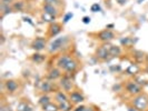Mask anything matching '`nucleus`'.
Instances as JSON below:
<instances>
[{
    "label": "nucleus",
    "instance_id": "1",
    "mask_svg": "<svg viewBox=\"0 0 148 111\" xmlns=\"http://www.w3.org/2000/svg\"><path fill=\"white\" fill-rule=\"evenodd\" d=\"M68 40H69L68 36H62V37H58L56 38V39H53L51 42L49 44V47H48L49 53H55V52H58L60 50H62L66 47Z\"/></svg>",
    "mask_w": 148,
    "mask_h": 111
},
{
    "label": "nucleus",
    "instance_id": "2",
    "mask_svg": "<svg viewBox=\"0 0 148 111\" xmlns=\"http://www.w3.org/2000/svg\"><path fill=\"white\" fill-rule=\"evenodd\" d=\"M133 106L136 110L147 111L148 109V96L145 93H140L138 96H135L133 99Z\"/></svg>",
    "mask_w": 148,
    "mask_h": 111
},
{
    "label": "nucleus",
    "instance_id": "3",
    "mask_svg": "<svg viewBox=\"0 0 148 111\" xmlns=\"http://www.w3.org/2000/svg\"><path fill=\"white\" fill-rule=\"evenodd\" d=\"M59 86L62 89V91H65L67 93H70L74 90V80L71 79V77L68 74H65L61 76L59 79Z\"/></svg>",
    "mask_w": 148,
    "mask_h": 111
},
{
    "label": "nucleus",
    "instance_id": "4",
    "mask_svg": "<svg viewBox=\"0 0 148 111\" xmlns=\"http://www.w3.org/2000/svg\"><path fill=\"white\" fill-rule=\"evenodd\" d=\"M125 89H126V91L129 95H132V96H134V97L143 93L141 84L139 82L135 81V80H129V81H127L126 84H125Z\"/></svg>",
    "mask_w": 148,
    "mask_h": 111
},
{
    "label": "nucleus",
    "instance_id": "5",
    "mask_svg": "<svg viewBox=\"0 0 148 111\" xmlns=\"http://www.w3.org/2000/svg\"><path fill=\"white\" fill-rule=\"evenodd\" d=\"M109 49H110V44H109V42L103 44L100 47H98V49L96 50V57L99 60H101V61L108 60V58L110 57Z\"/></svg>",
    "mask_w": 148,
    "mask_h": 111
},
{
    "label": "nucleus",
    "instance_id": "6",
    "mask_svg": "<svg viewBox=\"0 0 148 111\" xmlns=\"http://www.w3.org/2000/svg\"><path fill=\"white\" fill-rule=\"evenodd\" d=\"M116 38V35L114 31H111L110 29H105L103 31H100L99 33H97V39L100 40L101 42H110L111 40H114Z\"/></svg>",
    "mask_w": 148,
    "mask_h": 111
},
{
    "label": "nucleus",
    "instance_id": "7",
    "mask_svg": "<svg viewBox=\"0 0 148 111\" xmlns=\"http://www.w3.org/2000/svg\"><path fill=\"white\" fill-rule=\"evenodd\" d=\"M47 48V41L42 37H37L31 42V49H34L36 52H40Z\"/></svg>",
    "mask_w": 148,
    "mask_h": 111
},
{
    "label": "nucleus",
    "instance_id": "8",
    "mask_svg": "<svg viewBox=\"0 0 148 111\" xmlns=\"http://www.w3.org/2000/svg\"><path fill=\"white\" fill-rule=\"evenodd\" d=\"M69 100L71 101L73 104H80L85 101V96L82 95V92L78 90H73L69 93Z\"/></svg>",
    "mask_w": 148,
    "mask_h": 111
},
{
    "label": "nucleus",
    "instance_id": "9",
    "mask_svg": "<svg viewBox=\"0 0 148 111\" xmlns=\"http://www.w3.org/2000/svg\"><path fill=\"white\" fill-rule=\"evenodd\" d=\"M5 88H6L8 93L14 95L19 89V82L15 80V79H8V80L5 81Z\"/></svg>",
    "mask_w": 148,
    "mask_h": 111
},
{
    "label": "nucleus",
    "instance_id": "10",
    "mask_svg": "<svg viewBox=\"0 0 148 111\" xmlns=\"http://www.w3.org/2000/svg\"><path fill=\"white\" fill-rule=\"evenodd\" d=\"M40 91H42L44 93H50V92H56L58 91L56 87H55V83L51 80H46L40 83Z\"/></svg>",
    "mask_w": 148,
    "mask_h": 111
},
{
    "label": "nucleus",
    "instance_id": "11",
    "mask_svg": "<svg viewBox=\"0 0 148 111\" xmlns=\"http://www.w3.org/2000/svg\"><path fill=\"white\" fill-rule=\"evenodd\" d=\"M74 57L71 56V54H68V53H64V54H61L59 58L57 59V62H56V65H57V67L59 68V69H61V70H64L65 68H66V66L69 63V61L73 59Z\"/></svg>",
    "mask_w": 148,
    "mask_h": 111
},
{
    "label": "nucleus",
    "instance_id": "12",
    "mask_svg": "<svg viewBox=\"0 0 148 111\" xmlns=\"http://www.w3.org/2000/svg\"><path fill=\"white\" fill-rule=\"evenodd\" d=\"M61 31H62V26L56 21L50 23V26H49V28H48V33H49L50 37H56V36H58Z\"/></svg>",
    "mask_w": 148,
    "mask_h": 111
},
{
    "label": "nucleus",
    "instance_id": "13",
    "mask_svg": "<svg viewBox=\"0 0 148 111\" xmlns=\"http://www.w3.org/2000/svg\"><path fill=\"white\" fill-rule=\"evenodd\" d=\"M42 12H46L48 15L53 16L55 18H58V16H59V9L56 7V6L44 3V6H42Z\"/></svg>",
    "mask_w": 148,
    "mask_h": 111
},
{
    "label": "nucleus",
    "instance_id": "14",
    "mask_svg": "<svg viewBox=\"0 0 148 111\" xmlns=\"http://www.w3.org/2000/svg\"><path fill=\"white\" fill-rule=\"evenodd\" d=\"M77 69H78V61L75 59V58H73V59L69 61V63L66 66V68L64 69V71L68 74H74V72H76Z\"/></svg>",
    "mask_w": 148,
    "mask_h": 111
},
{
    "label": "nucleus",
    "instance_id": "15",
    "mask_svg": "<svg viewBox=\"0 0 148 111\" xmlns=\"http://www.w3.org/2000/svg\"><path fill=\"white\" fill-rule=\"evenodd\" d=\"M61 69H59L58 67L57 68H52L49 70V72H48V79L49 80H51V81H55V80H57V79H60L61 78Z\"/></svg>",
    "mask_w": 148,
    "mask_h": 111
},
{
    "label": "nucleus",
    "instance_id": "16",
    "mask_svg": "<svg viewBox=\"0 0 148 111\" xmlns=\"http://www.w3.org/2000/svg\"><path fill=\"white\" fill-rule=\"evenodd\" d=\"M69 100V95L65 92V91H56L55 92V101L57 104H61V102H65Z\"/></svg>",
    "mask_w": 148,
    "mask_h": 111
},
{
    "label": "nucleus",
    "instance_id": "17",
    "mask_svg": "<svg viewBox=\"0 0 148 111\" xmlns=\"http://www.w3.org/2000/svg\"><path fill=\"white\" fill-rule=\"evenodd\" d=\"M58 107H59V111H73L74 110V104H71L70 100L65 101V102H61V104H58Z\"/></svg>",
    "mask_w": 148,
    "mask_h": 111
},
{
    "label": "nucleus",
    "instance_id": "18",
    "mask_svg": "<svg viewBox=\"0 0 148 111\" xmlns=\"http://www.w3.org/2000/svg\"><path fill=\"white\" fill-rule=\"evenodd\" d=\"M109 52H110V57L111 58H116V57H119L121 54V48L119 46H112L110 44V49H109Z\"/></svg>",
    "mask_w": 148,
    "mask_h": 111
},
{
    "label": "nucleus",
    "instance_id": "19",
    "mask_svg": "<svg viewBox=\"0 0 148 111\" xmlns=\"http://www.w3.org/2000/svg\"><path fill=\"white\" fill-rule=\"evenodd\" d=\"M42 111H59V107L57 102H50L42 107Z\"/></svg>",
    "mask_w": 148,
    "mask_h": 111
},
{
    "label": "nucleus",
    "instance_id": "20",
    "mask_svg": "<svg viewBox=\"0 0 148 111\" xmlns=\"http://www.w3.org/2000/svg\"><path fill=\"white\" fill-rule=\"evenodd\" d=\"M51 102V98L48 96V95H46V93H44L42 96L39 98V100H38V104H40L41 107H44V106H46V104H50Z\"/></svg>",
    "mask_w": 148,
    "mask_h": 111
},
{
    "label": "nucleus",
    "instance_id": "21",
    "mask_svg": "<svg viewBox=\"0 0 148 111\" xmlns=\"http://www.w3.org/2000/svg\"><path fill=\"white\" fill-rule=\"evenodd\" d=\"M17 111H32V108L29 104L22 101L17 106Z\"/></svg>",
    "mask_w": 148,
    "mask_h": 111
},
{
    "label": "nucleus",
    "instance_id": "22",
    "mask_svg": "<svg viewBox=\"0 0 148 111\" xmlns=\"http://www.w3.org/2000/svg\"><path fill=\"white\" fill-rule=\"evenodd\" d=\"M45 59H46V57L44 54H40V53H35V54L31 56V60L36 63H41Z\"/></svg>",
    "mask_w": 148,
    "mask_h": 111
},
{
    "label": "nucleus",
    "instance_id": "23",
    "mask_svg": "<svg viewBox=\"0 0 148 111\" xmlns=\"http://www.w3.org/2000/svg\"><path fill=\"white\" fill-rule=\"evenodd\" d=\"M41 19H42V21H45V22L52 23V22H55V20H56L57 18H55V17L51 16V15H48V14H46V12H42V15H41Z\"/></svg>",
    "mask_w": 148,
    "mask_h": 111
},
{
    "label": "nucleus",
    "instance_id": "24",
    "mask_svg": "<svg viewBox=\"0 0 148 111\" xmlns=\"http://www.w3.org/2000/svg\"><path fill=\"white\" fill-rule=\"evenodd\" d=\"M12 8H14V11H22V10H23V8H25V2H22V1H17V2H14Z\"/></svg>",
    "mask_w": 148,
    "mask_h": 111
},
{
    "label": "nucleus",
    "instance_id": "25",
    "mask_svg": "<svg viewBox=\"0 0 148 111\" xmlns=\"http://www.w3.org/2000/svg\"><path fill=\"white\" fill-rule=\"evenodd\" d=\"M44 3H47V5H52V6L58 7V6L61 5V0H44Z\"/></svg>",
    "mask_w": 148,
    "mask_h": 111
},
{
    "label": "nucleus",
    "instance_id": "26",
    "mask_svg": "<svg viewBox=\"0 0 148 111\" xmlns=\"http://www.w3.org/2000/svg\"><path fill=\"white\" fill-rule=\"evenodd\" d=\"M12 5H14V0H0V7H8Z\"/></svg>",
    "mask_w": 148,
    "mask_h": 111
},
{
    "label": "nucleus",
    "instance_id": "27",
    "mask_svg": "<svg viewBox=\"0 0 148 111\" xmlns=\"http://www.w3.org/2000/svg\"><path fill=\"white\" fill-rule=\"evenodd\" d=\"M137 71H138V68H137V66H135V65H132V66L128 68V70H127V72L129 74H135Z\"/></svg>",
    "mask_w": 148,
    "mask_h": 111
},
{
    "label": "nucleus",
    "instance_id": "28",
    "mask_svg": "<svg viewBox=\"0 0 148 111\" xmlns=\"http://www.w3.org/2000/svg\"><path fill=\"white\" fill-rule=\"evenodd\" d=\"M90 10H91L92 12H98V11H101V8H100V6H99L98 3H94V5L90 7Z\"/></svg>",
    "mask_w": 148,
    "mask_h": 111
},
{
    "label": "nucleus",
    "instance_id": "29",
    "mask_svg": "<svg viewBox=\"0 0 148 111\" xmlns=\"http://www.w3.org/2000/svg\"><path fill=\"white\" fill-rule=\"evenodd\" d=\"M73 16H74V15H73L71 12H68V14L64 17V23H67V22H68L70 19H71V18H73Z\"/></svg>",
    "mask_w": 148,
    "mask_h": 111
},
{
    "label": "nucleus",
    "instance_id": "30",
    "mask_svg": "<svg viewBox=\"0 0 148 111\" xmlns=\"http://www.w3.org/2000/svg\"><path fill=\"white\" fill-rule=\"evenodd\" d=\"M90 20H91V18H90V17H87V16L82 18V22H84L85 25H88V23H90Z\"/></svg>",
    "mask_w": 148,
    "mask_h": 111
},
{
    "label": "nucleus",
    "instance_id": "31",
    "mask_svg": "<svg viewBox=\"0 0 148 111\" xmlns=\"http://www.w3.org/2000/svg\"><path fill=\"white\" fill-rule=\"evenodd\" d=\"M127 1H128V0H116V2L118 3L119 6H125L127 3Z\"/></svg>",
    "mask_w": 148,
    "mask_h": 111
},
{
    "label": "nucleus",
    "instance_id": "32",
    "mask_svg": "<svg viewBox=\"0 0 148 111\" xmlns=\"http://www.w3.org/2000/svg\"><path fill=\"white\" fill-rule=\"evenodd\" d=\"M85 108H86L85 106H79V107L75 108V109H74L73 111H84V110H85Z\"/></svg>",
    "mask_w": 148,
    "mask_h": 111
},
{
    "label": "nucleus",
    "instance_id": "33",
    "mask_svg": "<svg viewBox=\"0 0 148 111\" xmlns=\"http://www.w3.org/2000/svg\"><path fill=\"white\" fill-rule=\"evenodd\" d=\"M84 111H95V110H94L91 107H89V108H85V110Z\"/></svg>",
    "mask_w": 148,
    "mask_h": 111
},
{
    "label": "nucleus",
    "instance_id": "34",
    "mask_svg": "<svg viewBox=\"0 0 148 111\" xmlns=\"http://www.w3.org/2000/svg\"><path fill=\"white\" fill-rule=\"evenodd\" d=\"M146 72L148 74V67H147V69H146Z\"/></svg>",
    "mask_w": 148,
    "mask_h": 111
}]
</instances>
